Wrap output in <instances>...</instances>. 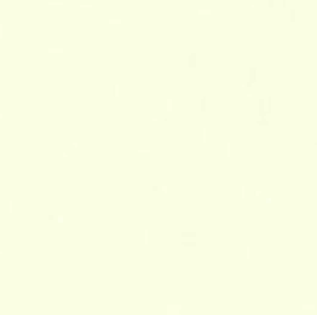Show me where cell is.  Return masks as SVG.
Listing matches in <instances>:
<instances>
[{
    "instance_id": "6da1fadb",
    "label": "cell",
    "mask_w": 317,
    "mask_h": 315,
    "mask_svg": "<svg viewBox=\"0 0 317 315\" xmlns=\"http://www.w3.org/2000/svg\"><path fill=\"white\" fill-rule=\"evenodd\" d=\"M271 267H275V271L276 273H282V267H284V261H275V263H271Z\"/></svg>"
},
{
    "instance_id": "7a4b0ae2",
    "label": "cell",
    "mask_w": 317,
    "mask_h": 315,
    "mask_svg": "<svg viewBox=\"0 0 317 315\" xmlns=\"http://www.w3.org/2000/svg\"><path fill=\"white\" fill-rule=\"evenodd\" d=\"M228 148H230V154H234V156H236V154H237V148H239V147H237V145H230Z\"/></svg>"
}]
</instances>
